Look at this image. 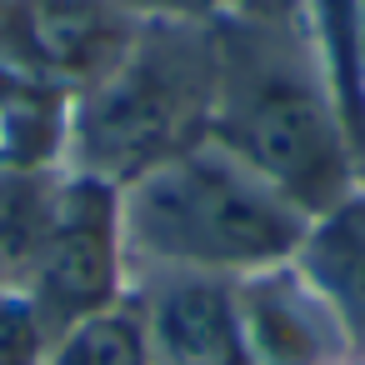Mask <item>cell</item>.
<instances>
[{"label":"cell","mask_w":365,"mask_h":365,"mask_svg":"<svg viewBox=\"0 0 365 365\" xmlns=\"http://www.w3.org/2000/svg\"><path fill=\"white\" fill-rule=\"evenodd\" d=\"M215 115V26L140 21L125 56L71 96L66 170L135 185L155 165L210 140Z\"/></svg>","instance_id":"3957f363"},{"label":"cell","mask_w":365,"mask_h":365,"mask_svg":"<svg viewBox=\"0 0 365 365\" xmlns=\"http://www.w3.org/2000/svg\"><path fill=\"white\" fill-rule=\"evenodd\" d=\"M130 295L145 315L155 365H260L235 310V280L140 275Z\"/></svg>","instance_id":"52a82bcc"},{"label":"cell","mask_w":365,"mask_h":365,"mask_svg":"<svg viewBox=\"0 0 365 365\" xmlns=\"http://www.w3.org/2000/svg\"><path fill=\"white\" fill-rule=\"evenodd\" d=\"M340 210H345V215H350L355 225H365V185H360V190H355V195H350V200H345Z\"/></svg>","instance_id":"9a60e30c"},{"label":"cell","mask_w":365,"mask_h":365,"mask_svg":"<svg viewBox=\"0 0 365 365\" xmlns=\"http://www.w3.org/2000/svg\"><path fill=\"white\" fill-rule=\"evenodd\" d=\"M71 96L0 61V170H61L66 165Z\"/></svg>","instance_id":"ba28073f"},{"label":"cell","mask_w":365,"mask_h":365,"mask_svg":"<svg viewBox=\"0 0 365 365\" xmlns=\"http://www.w3.org/2000/svg\"><path fill=\"white\" fill-rule=\"evenodd\" d=\"M135 21H215V0H115Z\"/></svg>","instance_id":"4fadbf2b"},{"label":"cell","mask_w":365,"mask_h":365,"mask_svg":"<svg viewBox=\"0 0 365 365\" xmlns=\"http://www.w3.org/2000/svg\"><path fill=\"white\" fill-rule=\"evenodd\" d=\"M140 21L115 0H6L0 6V61L76 96L101 81Z\"/></svg>","instance_id":"5b68a950"},{"label":"cell","mask_w":365,"mask_h":365,"mask_svg":"<svg viewBox=\"0 0 365 365\" xmlns=\"http://www.w3.org/2000/svg\"><path fill=\"white\" fill-rule=\"evenodd\" d=\"M295 260L335 305V315L350 335V350L360 360L365 355V225H355L345 210H330V215L310 220Z\"/></svg>","instance_id":"9c48e42d"},{"label":"cell","mask_w":365,"mask_h":365,"mask_svg":"<svg viewBox=\"0 0 365 365\" xmlns=\"http://www.w3.org/2000/svg\"><path fill=\"white\" fill-rule=\"evenodd\" d=\"M215 16H240V21H275V26H300L305 0H215Z\"/></svg>","instance_id":"5bb4252c"},{"label":"cell","mask_w":365,"mask_h":365,"mask_svg":"<svg viewBox=\"0 0 365 365\" xmlns=\"http://www.w3.org/2000/svg\"><path fill=\"white\" fill-rule=\"evenodd\" d=\"M235 310L260 365H350V335L325 300V290L300 270V260H280L235 280Z\"/></svg>","instance_id":"8992f818"},{"label":"cell","mask_w":365,"mask_h":365,"mask_svg":"<svg viewBox=\"0 0 365 365\" xmlns=\"http://www.w3.org/2000/svg\"><path fill=\"white\" fill-rule=\"evenodd\" d=\"M135 285L130 255H125V225H120V190L76 170H61L56 210L36 255V270L26 280V300L46 330H66L71 320L106 310L125 300Z\"/></svg>","instance_id":"277c9868"},{"label":"cell","mask_w":365,"mask_h":365,"mask_svg":"<svg viewBox=\"0 0 365 365\" xmlns=\"http://www.w3.org/2000/svg\"><path fill=\"white\" fill-rule=\"evenodd\" d=\"M210 140L270 180L310 220L365 185V160L300 26L215 16Z\"/></svg>","instance_id":"6da1fadb"},{"label":"cell","mask_w":365,"mask_h":365,"mask_svg":"<svg viewBox=\"0 0 365 365\" xmlns=\"http://www.w3.org/2000/svg\"><path fill=\"white\" fill-rule=\"evenodd\" d=\"M61 170H0V290H26L56 210Z\"/></svg>","instance_id":"8fae6325"},{"label":"cell","mask_w":365,"mask_h":365,"mask_svg":"<svg viewBox=\"0 0 365 365\" xmlns=\"http://www.w3.org/2000/svg\"><path fill=\"white\" fill-rule=\"evenodd\" d=\"M41 365H155L135 295H125L106 310H91V315L71 320L66 330H56L41 350Z\"/></svg>","instance_id":"7c38bea8"},{"label":"cell","mask_w":365,"mask_h":365,"mask_svg":"<svg viewBox=\"0 0 365 365\" xmlns=\"http://www.w3.org/2000/svg\"><path fill=\"white\" fill-rule=\"evenodd\" d=\"M300 31L340 101V115L355 135V150L365 160V21L360 0H305Z\"/></svg>","instance_id":"30bf717a"},{"label":"cell","mask_w":365,"mask_h":365,"mask_svg":"<svg viewBox=\"0 0 365 365\" xmlns=\"http://www.w3.org/2000/svg\"><path fill=\"white\" fill-rule=\"evenodd\" d=\"M120 225L130 275H215L295 260L310 215L270 180L205 140L120 190Z\"/></svg>","instance_id":"7a4b0ae2"},{"label":"cell","mask_w":365,"mask_h":365,"mask_svg":"<svg viewBox=\"0 0 365 365\" xmlns=\"http://www.w3.org/2000/svg\"><path fill=\"white\" fill-rule=\"evenodd\" d=\"M0 6H6V0H0Z\"/></svg>","instance_id":"e0dca14e"},{"label":"cell","mask_w":365,"mask_h":365,"mask_svg":"<svg viewBox=\"0 0 365 365\" xmlns=\"http://www.w3.org/2000/svg\"><path fill=\"white\" fill-rule=\"evenodd\" d=\"M360 21H365V0H360Z\"/></svg>","instance_id":"2e32d148"}]
</instances>
